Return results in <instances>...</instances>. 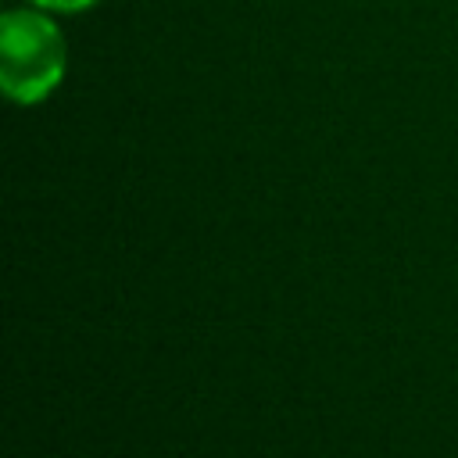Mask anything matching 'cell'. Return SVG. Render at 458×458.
Segmentation results:
<instances>
[{
  "label": "cell",
  "mask_w": 458,
  "mask_h": 458,
  "mask_svg": "<svg viewBox=\"0 0 458 458\" xmlns=\"http://www.w3.org/2000/svg\"><path fill=\"white\" fill-rule=\"evenodd\" d=\"M64 36L39 11H11L0 25V86L14 104H39L64 75Z\"/></svg>",
  "instance_id": "1"
},
{
  "label": "cell",
  "mask_w": 458,
  "mask_h": 458,
  "mask_svg": "<svg viewBox=\"0 0 458 458\" xmlns=\"http://www.w3.org/2000/svg\"><path fill=\"white\" fill-rule=\"evenodd\" d=\"M36 7H43V11H61V14H72V11H86V7H93L97 0H32Z\"/></svg>",
  "instance_id": "2"
}]
</instances>
